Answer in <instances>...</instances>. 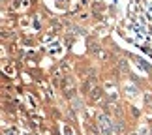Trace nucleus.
Returning <instances> with one entry per match:
<instances>
[{"label": "nucleus", "instance_id": "obj_1", "mask_svg": "<svg viewBox=\"0 0 152 135\" xmlns=\"http://www.w3.org/2000/svg\"><path fill=\"white\" fill-rule=\"evenodd\" d=\"M98 120H100V128H102V133L103 135H111V133H113V130H111V122L105 118L103 115H100V118H98Z\"/></svg>", "mask_w": 152, "mask_h": 135}, {"label": "nucleus", "instance_id": "obj_2", "mask_svg": "<svg viewBox=\"0 0 152 135\" xmlns=\"http://www.w3.org/2000/svg\"><path fill=\"white\" fill-rule=\"evenodd\" d=\"M126 94H128V98H135V94H137V90H135V86H130V85H126Z\"/></svg>", "mask_w": 152, "mask_h": 135}, {"label": "nucleus", "instance_id": "obj_3", "mask_svg": "<svg viewBox=\"0 0 152 135\" xmlns=\"http://www.w3.org/2000/svg\"><path fill=\"white\" fill-rule=\"evenodd\" d=\"M51 53H53V55H60V45H58V43H53L51 45Z\"/></svg>", "mask_w": 152, "mask_h": 135}, {"label": "nucleus", "instance_id": "obj_4", "mask_svg": "<svg viewBox=\"0 0 152 135\" xmlns=\"http://www.w3.org/2000/svg\"><path fill=\"white\" fill-rule=\"evenodd\" d=\"M64 133H66V135H73V131L69 130V128H64Z\"/></svg>", "mask_w": 152, "mask_h": 135}, {"label": "nucleus", "instance_id": "obj_5", "mask_svg": "<svg viewBox=\"0 0 152 135\" xmlns=\"http://www.w3.org/2000/svg\"><path fill=\"white\" fill-rule=\"evenodd\" d=\"M6 69V73H10V75H13V68H4Z\"/></svg>", "mask_w": 152, "mask_h": 135}]
</instances>
